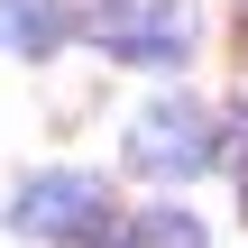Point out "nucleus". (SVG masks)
I'll list each match as a JSON object with an SVG mask.
<instances>
[{
	"mask_svg": "<svg viewBox=\"0 0 248 248\" xmlns=\"http://www.w3.org/2000/svg\"><path fill=\"white\" fill-rule=\"evenodd\" d=\"M110 248H202V221L193 212H138Z\"/></svg>",
	"mask_w": 248,
	"mask_h": 248,
	"instance_id": "5",
	"label": "nucleus"
},
{
	"mask_svg": "<svg viewBox=\"0 0 248 248\" xmlns=\"http://www.w3.org/2000/svg\"><path fill=\"white\" fill-rule=\"evenodd\" d=\"M221 156V138H212V110L202 101H147L138 120H129V166L138 175H166V184H184V175H202Z\"/></svg>",
	"mask_w": 248,
	"mask_h": 248,
	"instance_id": "2",
	"label": "nucleus"
},
{
	"mask_svg": "<svg viewBox=\"0 0 248 248\" xmlns=\"http://www.w3.org/2000/svg\"><path fill=\"white\" fill-rule=\"evenodd\" d=\"M64 37H74V9L64 0H0V46L18 64H46Z\"/></svg>",
	"mask_w": 248,
	"mask_h": 248,
	"instance_id": "4",
	"label": "nucleus"
},
{
	"mask_svg": "<svg viewBox=\"0 0 248 248\" xmlns=\"http://www.w3.org/2000/svg\"><path fill=\"white\" fill-rule=\"evenodd\" d=\"M239 193H248V138H239Z\"/></svg>",
	"mask_w": 248,
	"mask_h": 248,
	"instance_id": "6",
	"label": "nucleus"
},
{
	"mask_svg": "<svg viewBox=\"0 0 248 248\" xmlns=\"http://www.w3.org/2000/svg\"><path fill=\"white\" fill-rule=\"evenodd\" d=\"M9 230L55 239V248H92L101 230H110V193H101V175H83V166H46V175H28V184H18Z\"/></svg>",
	"mask_w": 248,
	"mask_h": 248,
	"instance_id": "1",
	"label": "nucleus"
},
{
	"mask_svg": "<svg viewBox=\"0 0 248 248\" xmlns=\"http://www.w3.org/2000/svg\"><path fill=\"white\" fill-rule=\"evenodd\" d=\"M83 37L101 55H120V64H175L193 46V9L184 0H92Z\"/></svg>",
	"mask_w": 248,
	"mask_h": 248,
	"instance_id": "3",
	"label": "nucleus"
}]
</instances>
